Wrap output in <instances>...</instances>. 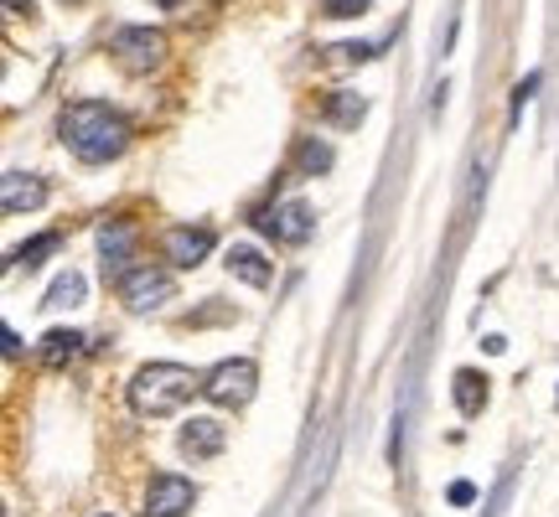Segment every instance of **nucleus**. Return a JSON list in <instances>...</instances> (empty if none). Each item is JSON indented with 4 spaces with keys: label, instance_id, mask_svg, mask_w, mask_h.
Wrapping results in <instances>:
<instances>
[{
    "label": "nucleus",
    "instance_id": "obj_9",
    "mask_svg": "<svg viewBox=\"0 0 559 517\" xmlns=\"http://www.w3.org/2000/svg\"><path fill=\"white\" fill-rule=\"evenodd\" d=\"M160 254L171 258L177 269H198L202 258L213 254V228H171L160 239Z\"/></svg>",
    "mask_w": 559,
    "mask_h": 517
},
{
    "label": "nucleus",
    "instance_id": "obj_19",
    "mask_svg": "<svg viewBox=\"0 0 559 517\" xmlns=\"http://www.w3.org/2000/svg\"><path fill=\"white\" fill-rule=\"evenodd\" d=\"M373 0H321V16H332V21H353V16H362Z\"/></svg>",
    "mask_w": 559,
    "mask_h": 517
},
{
    "label": "nucleus",
    "instance_id": "obj_2",
    "mask_svg": "<svg viewBox=\"0 0 559 517\" xmlns=\"http://www.w3.org/2000/svg\"><path fill=\"white\" fill-rule=\"evenodd\" d=\"M192 394H202V378L192 368H181V362H151V368H140L130 378V409L140 419L177 414V409H187Z\"/></svg>",
    "mask_w": 559,
    "mask_h": 517
},
{
    "label": "nucleus",
    "instance_id": "obj_13",
    "mask_svg": "<svg viewBox=\"0 0 559 517\" xmlns=\"http://www.w3.org/2000/svg\"><path fill=\"white\" fill-rule=\"evenodd\" d=\"M79 347H83V332H73V326H68V332H47V337H41V368H52V373H58V368H68V362L79 358Z\"/></svg>",
    "mask_w": 559,
    "mask_h": 517
},
{
    "label": "nucleus",
    "instance_id": "obj_5",
    "mask_svg": "<svg viewBox=\"0 0 559 517\" xmlns=\"http://www.w3.org/2000/svg\"><path fill=\"white\" fill-rule=\"evenodd\" d=\"M120 300L130 311H140V316H145V311H160L166 300H177V275L140 264V269H130V275L120 279Z\"/></svg>",
    "mask_w": 559,
    "mask_h": 517
},
{
    "label": "nucleus",
    "instance_id": "obj_22",
    "mask_svg": "<svg viewBox=\"0 0 559 517\" xmlns=\"http://www.w3.org/2000/svg\"><path fill=\"white\" fill-rule=\"evenodd\" d=\"M5 11L11 16H32V0H5Z\"/></svg>",
    "mask_w": 559,
    "mask_h": 517
},
{
    "label": "nucleus",
    "instance_id": "obj_8",
    "mask_svg": "<svg viewBox=\"0 0 559 517\" xmlns=\"http://www.w3.org/2000/svg\"><path fill=\"white\" fill-rule=\"evenodd\" d=\"M181 456H192V460H213L228 445V430H223L213 414H192L187 424H181Z\"/></svg>",
    "mask_w": 559,
    "mask_h": 517
},
{
    "label": "nucleus",
    "instance_id": "obj_15",
    "mask_svg": "<svg viewBox=\"0 0 559 517\" xmlns=\"http://www.w3.org/2000/svg\"><path fill=\"white\" fill-rule=\"evenodd\" d=\"M296 166L306 171V177H321V171L332 166V145H326V140H311V135H306L296 145Z\"/></svg>",
    "mask_w": 559,
    "mask_h": 517
},
{
    "label": "nucleus",
    "instance_id": "obj_21",
    "mask_svg": "<svg viewBox=\"0 0 559 517\" xmlns=\"http://www.w3.org/2000/svg\"><path fill=\"white\" fill-rule=\"evenodd\" d=\"M534 88H539V73H528V79L519 83V99H513V104H519V109H523V99H528V94H534Z\"/></svg>",
    "mask_w": 559,
    "mask_h": 517
},
{
    "label": "nucleus",
    "instance_id": "obj_14",
    "mask_svg": "<svg viewBox=\"0 0 559 517\" xmlns=\"http://www.w3.org/2000/svg\"><path fill=\"white\" fill-rule=\"evenodd\" d=\"M451 394H456L461 414L472 419V414H481V404H487V378H481V373H472V368H461L456 383H451Z\"/></svg>",
    "mask_w": 559,
    "mask_h": 517
},
{
    "label": "nucleus",
    "instance_id": "obj_17",
    "mask_svg": "<svg viewBox=\"0 0 559 517\" xmlns=\"http://www.w3.org/2000/svg\"><path fill=\"white\" fill-rule=\"evenodd\" d=\"M362 109H368V104H362L358 94H332V104H326L332 124H342V130H353V124L362 120Z\"/></svg>",
    "mask_w": 559,
    "mask_h": 517
},
{
    "label": "nucleus",
    "instance_id": "obj_18",
    "mask_svg": "<svg viewBox=\"0 0 559 517\" xmlns=\"http://www.w3.org/2000/svg\"><path fill=\"white\" fill-rule=\"evenodd\" d=\"M58 243H62L58 233H41V239L21 243V249H16V264H21V269H37V264H41V258H47V254H52Z\"/></svg>",
    "mask_w": 559,
    "mask_h": 517
},
{
    "label": "nucleus",
    "instance_id": "obj_4",
    "mask_svg": "<svg viewBox=\"0 0 559 517\" xmlns=\"http://www.w3.org/2000/svg\"><path fill=\"white\" fill-rule=\"evenodd\" d=\"M254 383H260V368L249 358H228L218 362L207 378H202V398L207 404H218V409H243L249 398H254Z\"/></svg>",
    "mask_w": 559,
    "mask_h": 517
},
{
    "label": "nucleus",
    "instance_id": "obj_10",
    "mask_svg": "<svg viewBox=\"0 0 559 517\" xmlns=\"http://www.w3.org/2000/svg\"><path fill=\"white\" fill-rule=\"evenodd\" d=\"M99 254H104V275L124 279L130 275V254H135V228L124 218H109L99 228Z\"/></svg>",
    "mask_w": 559,
    "mask_h": 517
},
{
    "label": "nucleus",
    "instance_id": "obj_7",
    "mask_svg": "<svg viewBox=\"0 0 559 517\" xmlns=\"http://www.w3.org/2000/svg\"><path fill=\"white\" fill-rule=\"evenodd\" d=\"M270 233L275 243H306L311 233H317V218H311V207L306 202H275L264 218H254Z\"/></svg>",
    "mask_w": 559,
    "mask_h": 517
},
{
    "label": "nucleus",
    "instance_id": "obj_16",
    "mask_svg": "<svg viewBox=\"0 0 559 517\" xmlns=\"http://www.w3.org/2000/svg\"><path fill=\"white\" fill-rule=\"evenodd\" d=\"M83 290H88V285H83V275H73V269H68V275H58V285L47 290V300H41V305H47V311H62V305H79Z\"/></svg>",
    "mask_w": 559,
    "mask_h": 517
},
{
    "label": "nucleus",
    "instance_id": "obj_20",
    "mask_svg": "<svg viewBox=\"0 0 559 517\" xmlns=\"http://www.w3.org/2000/svg\"><path fill=\"white\" fill-rule=\"evenodd\" d=\"M472 497H477V492H472V481H456V486H451V502H456V507H466Z\"/></svg>",
    "mask_w": 559,
    "mask_h": 517
},
{
    "label": "nucleus",
    "instance_id": "obj_12",
    "mask_svg": "<svg viewBox=\"0 0 559 517\" xmlns=\"http://www.w3.org/2000/svg\"><path fill=\"white\" fill-rule=\"evenodd\" d=\"M228 275L243 279V285H254V290H264V285L275 279V264H270L254 243H239V249H228Z\"/></svg>",
    "mask_w": 559,
    "mask_h": 517
},
{
    "label": "nucleus",
    "instance_id": "obj_6",
    "mask_svg": "<svg viewBox=\"0 0 559 517\" xmlns=\"http://www.w3.org/2000/svg\"><path fill=\"white\" fill-rule=\"evenodd\" d=\"M192 502H198V486L187 477H171V471L151 477V486H145V513L151 517H187Z\"/></svg>",
    "mask_w": 559,
    "mask_h": 517
},
{
    "label": "nucleus",
    "instance_id": "obj_11",
    "mask_svg": "<svg viewBox=\"0 0 559 517\" xmlns=\"http://www.w3.org/2000/svg\"><path fill=\"white\" fill-rule=\"evenodd\" d=\"M47 202V181L41 177H26V171H5L0 177V207H5V218H21V213H32Z\"/></svg>",
    "mask_w": 559,
    "mask_h": 517
},
{
    "label": "nucleus",
    "instance_id": "obj_23",
    "mask_svg": "<svg viewBox=\"0 0 559 517\" xmlns=\"http://www.w3.org/2000/svg\"><path fill=\"white\" fill-rule=\"evenodd\" d=\"M99 517H115V513H99Z\"/></svg>",
    "mask_w": 559,
    "mask_h": 517
},
{
    "label": "nucleus",
    "instance_id": "obj_3",
    "mask_svg": "<svg viewBox=\"0 0 559 517\" xmlns=\"http://www.w3.org/2000/svg\"><path fill=\"white\" fill-rule=\"evenodd\" d=\"M109 52H115V62H120L124 73H156L160 62H166V52H171V41L156 26H120L109 37Z\"/></svg>",
    "mask_w": 559,
    "mask_h": 517
},
{
    "label": "nucleus",
    "instance_id": "obj_1",
    "mask_svg": "<svg viewBox=\"0 0 559 517\" xmlns=\"http://www.w3.org/2000/svg\"><path fill=\"white\" fill-rule=\"evenodd\" d=\"M58 135L79 160L104 166V160L124 156V145H130V120H124L120 109L99 104V99H79V104H68V109H62Z\"/></svg>",
    "mask_w": 559,
    "mask_h": 517
}]
</instances>
